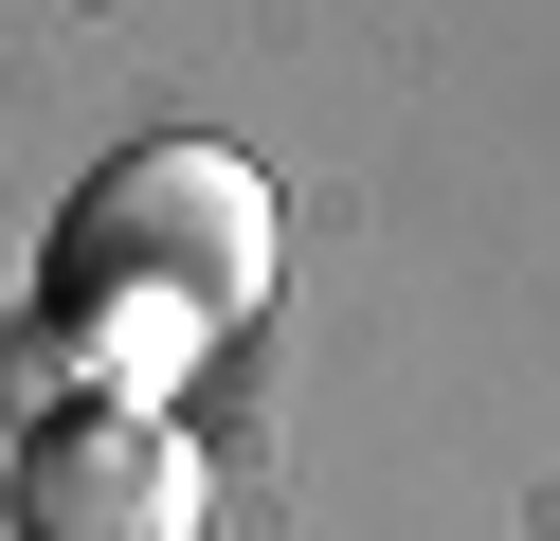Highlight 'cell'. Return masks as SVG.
I'll return each mask as SVG.
<instances>
[{
	"label": "cell",
	"instance_id": "1",
	"mask_svg": "<svg viewBox=\"0 0 560 541\" xmlns=\"http://www.w3.org/2000/svg\"><path fill=\"white\" fill-rule=\"evenodd\" d=\"M254 289H271V199H254V163L145 144V163L91 180V216H73V343H91L109 397L182 379V343H218Z\"/></svg>",
	"mask_w": 560,
	"mask_h": 541
},
{
	"label": "cell",
	"instance_id": "2",
	"mask_svg": "<svg viewBox=\"0 0 560 541\" xmlns=\"http://www.w3.org/2000/svg\"><path fill=\"white\" fill-rule=\"evenodd\" d=\"M19 541H199V469L163 451L145 397L55 415L37 451H19Z\"/></svg>",
	"mask_w": 560,
	"mask_h": 541
}]
</instances>
